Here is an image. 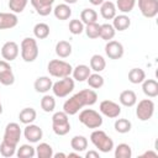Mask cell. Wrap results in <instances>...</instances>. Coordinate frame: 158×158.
Returning a JSON list of instances; mask_svg holds the SVG:
<instances>
[{
  "mask_svg": "<svg viewBox=\"0 0 158 158\" xmlns=\"http://www.w3.org/2000/svg\"><path fill=\"white\" fill-rule=\"evenodd\" d=\"M41 107L44 112H52L54 111V107H56V99L53 95H44L42 99H41Z\"/></svg>",
  "mask_w": 158,
  "mask_h": 158,
  "instance_id": "8d00e7d4",
  "label": "cell"
},
{
  "mask_svg": "<svg viewBox=\"0 0 158 158\" xmlns=\"http://www.w3.org/2000/svg\"><path fill=\"white\" fill-rule=\"evenodd\" d=\"M53 157L54 158H65L67 154L65 153H62V152H58V153H53Z\"/></svg>",
  "mask_w": 158,
  "mask_h": 158,
  "instance_id": "7dc6e473",
  "label": "cell"
},
{
  "mask_svg": "<svg viewBox=\"0 0 158 158\" xmlns=\"http://www.w3.org/2000/svg\"><path fill=\"white\" fill-rule=\"evenodd\" d=\"M132 149L127 143H120L115 148V158H131Z\"/></svg>",
  "mask_w": 158,
  "mask_h": 158,
  "instance_id": "d590c367",
  "label": "cell"
},
{
  "mask_svg": "<svg viewBox=\"0 0 158 158\" xmlns=\"http://www.w3.org/2000/svg\"><path fill=\"white\" fill-rule=\"evenodd\" d=\"M130 25H131V19L125 14L116 15L112 19V26L116 31H125L130 27Z\"/></svg>",
  "mask_w": 158,
  "mask_h": 158,
  "instance_id": "44dd1931",
  "label": "cell"
},
{
  "mask_svg": "<svg viewBox=\"0 0 158 158\" xmlns=\"http://www.w3.org/2000/svg\"><path fill=\"white\" fill-rule=\"evenodd\" d=\"M116 30L114 28V26L111 23H102L100 25V35L99 37H101L104 41H111L115 37Z\"/></svg>",
  "mask_w": 158,
  "mask_h": 158,
  "instance_id": "f546056e",
  "label": "cell"
},
{
  "mask_svg": "<svg viewBox=\"0 0 158 158\" xmlns=\"http://www.w3.org/2000/svg\"><path fill=\"white\" fill-rule=\"evenodd\" d=\"M105 53L110 59H120L123 56V46L118 41H107L105 46Z\"/></svg>",
  "mask_w": 158,
  "mask_h": 158,
  "instance_id": "4fadbf2b",
  "label": "cell"
},
{
  "mask_svg": "<svg viewBox=\"0 0 158 158\" xmlns=\"http://www.w3.org/2000/svg\"><path fill=\"white\" fill-rule=\"evenodd\" d=\"M70 147L75 152H84L88 148V139L84 136H74L70 139Z\"/></svg>",
  "mask_w": 158,
  "mask_h": 158,
  "instance_id": "83f0119b",
  "label": "cell"
},
{
  "mask_svg": "<svg viewBox=\"0 0 158 158\" xmlns=\"http://www.w3.org/2000/svg\"><path fill=\"white\" fill-rule=\"evenodd\" d=\"M1 56L5 60L11 62L19 56V44L14 41H7L1 47Z\"/></svg>",
  "mask_w": 158,
  "mask_h": 158,
  "instance_id": "9a60e30c",
  "label": "cell"
},
{
  "mask_svg": "<svg viewBox=\"0 0 158 158\" xmlns=\"http://www.w3.org/2000/svg\"><path fill=\"white\" fill-rule=\"evenodd\" d=\"M54 49H56V54L59 58H67L72 54V44L68 41H64V40L57 42Z\"/></svg>",
  "mask_w": 158,
  "mask_h": 158,
  "instance_id": "484cf974",
  "label": "cell"
},
{
  "mask_svg": "<svg viewBox=\"0 0 158 158\" xmlns=\"http://www.w3.org/2000/svg\"><path fill=\"white\" fill-rule=\"evenodd\" d=\"M16 156L19 158H33L36 156V148L31 144H22L16 149Z\"/></svg>",
  "mask_w": 158,
  "mask_h": 158,
  "instance_id": "836d02e7",
  "label": "cell"
},
{
  "mask_svg": "<svg viewBox=\"0 0 158 158\" xmlns=\"http://www.w3.org/2000/svg\"><path fill=\"white\" fill-rule=\"evenodd\" d=\"M157 152H153V151H147L142 154V157H157Z\"/></svg>",
  "mask_w": 158,
  "mask_h": 158,
  "instance_id": "f6af8a7d",
  "label": "cell"
},
{
  "mask_svg": "<svg viewBox=\"0 0 158 158\" xmlns=\"http://www.w3.org/2000/svg\"><path fill=\"white\" fill-rule=\"evenodd\" d=\"M0 83L5 86L12 85L15 83V75L12 73V68L10 63L5 59L0 60Z\"/></svg>",
  "mask_w": 158,
  "mask_h": 158,
  "instance_id": "8fae6325",
  "label": "cell"
},
{
  "mask_svg": "<svg viewBox=\"0 0 158 158\" xmlns=\"http://www.w3.org/2000/svg\"><path fill=\"white\" fill-rule=\"evenodd\" d=\"M115 130L118 132V133H127L131 131V127H132V123L130 120L127 118H117L115 121V125H114Z\"/></svg>",
  "mask_w": 158,
  "mask_h": 158,
  "instance_id": "74e56055",
  "label": "cell"
},
{
  "mask_svg": "<svg viewBox=\"0 0 158 158\" xmlns=\"http://www.w3.org/2000/svg\"><path fill=\"white\" fill-rule=\"evenodd\" d=\"M86 81H88V85L91 89H100L104 85V78L99 73H93V74L90 73Z\"/></svg>",
  "mask_w": 158,
  "mask_h": 158,
  "instance_id": "f35d334b",
  "label": "cell"
},
{
  "mask_svg": "<svg viewBox=\"0 0 158 158\" xmlns=\"http://www.w3.org/2000/svg\"><path fill=\"white\" fill-rule=\"evenodd\" d=\"M36 117H37V112H36V110L33 107H25L19 114V120L23 125L32 123L36 120Z\"/></svg>",
  "mask_w": 158,
  "mask_h": 158,
  "instance_id": "cb8c5ba5",
  "label": "cell"
},
{
  "mask_svg": "<svg viewBox=\"0 0 158 158\" xmlns=\"http://www.w3.org/2000/svg\"><path fill=\"white\" fill-rule=\"evenodd\" d=\"M84 31H85V33H86V36H88L89 38L95 40V38H98L99 35H100V25H99L98 22L88 23V25H85Z\"/></svg>",
  "mask_w": 158,
  "mask_h": 158,
  "instance_id": "ab89813d",
  "label": "cell"
},
{
  "mask_svg": "<svg viewBox=\"0 0 158 158\" xmlns=\"http://www.w3.org/2000/svg\"><path fill=\"white\" fill-rule=\"evenodd\" d=\"M28 0H9V9L14 14H20L27 6Z\"/></svg>",
  "mask_w": 158,
  "mask_h": 158,
  "instance_id": "60d3db41",
  "label": "cell"
},
{
  "mask_svg": "<svg viewBox=\"0 0 158 158\" xmlns=\"http://www.w3.org/2000/svg\"><path fill=\"white\" fill-rule=\"evenodd\" d=\"M154 114V102L151 99H143L136 107V115L141 121H148Z\"/></svg>",
  "mask_w": 158,
  "mask_h": 158,
  "instance_id": "9c48e42d",
  "label": "cell"
},
{
  "mask_svg": "<svg viewBox=\"0 0 158 158\" xmlns=\"http://www.w3.org/2000/svg\"><path fill=\"white\" fill-rule=\"evenodd\" d=\"M52 85H53V81L52 79H49V77H38L36 80H35V90L37 93H42V94H46L48 93L51 89H52Z\"/></svg>",
  "mask_w": 158,
  "mask_h": 158,
  "instance_id": "ac0fdd59",
  "label": "cell"
},
{
  "mask_svg": "<svg viewBox=\"0 0 158 158\" xmlns=\"http://www.w3.org/2000/svg\"><path fill=\"white\" fill-rule=\"evenodd\" d=\"M138 7L144 17L152 19L158 14V0H138Z\"/></svg>",
  "mask_w": 158,
  "mask_h": 158,
  "instance_id": "7c38bea8",
  "label": "cell"
},
{
  "mask_svg": "<svg viewBox=\"0 0 158 158\" xmlns=\"http://www.w3.org/2000/svg\"><path fill=\"white\" fill-rule=\"evenodd\" d=\"M33 35L38 40H44L49 36V26L44 22H38L33 27Z\"/></svg>",
  "mask_w": 158,
  "mask_h": 158,
  "instance_id": "f1b7e54d",
  "label": "cell"
},
{
  "mask_svg": "<svg viewBox=\"0 0 158 158\" xmlns=\"http://www.w3.org/2000/svg\"><path fill=\"white\" fill-rule=\"evenodd\" d=\"M89 1H90L91 5H94V6H99V5H101L105 0H89Z\"/></svg>",
  "mask_w": 158,
  "mask_h": 158,
  "instance_id": "bcb514c9",
  "label": "cell"
},
{
  "mask_svg": "<svg viewBox=\"0 0 158 158\" xmlns=\"http://www.w3.org/2000/svg\"><path fill=\"white\" fill-rule=\"evenodd\" d=\"M136 1L137 0H116V10L121 11L122 14H127V12H131L136 5Z\"/></svg>",
  "mask_w": 158,
  "mask_h": 158,
  "instance_id": "e575fe53",
  "label": "cell"
},
{
  "mask_svg": "<svg viewBox=\"0 0 158 158\" xmlns=\"http://www.w3.org/2000/svg\"><path fill=\"white\" fill-rule=\"evenodd\" d=\"M52 11H53L56 19L62 20V21L63 20H68L70 17V15H72V9H70V6L68 4H59Z\"/></svg>",
  "mask_w": 158,
  "mask_h": 158,
  "instance_id": "d4e9b609",
  "label": "cell"
},
{
  "mask_svg": "<svg viewBox=\"0 0 158 158\" xmlns=\"http://www.w3.org/2000/svg\"><path fill=\"white\" fill-rule=\"evenodd\" d=\"M99 110L104 116H106L109 118H116L121 114V106L112 100L101 101L99 105Z\"/></svg>",
  "mask_w": 158,
  "mask_h": 158,
  "instance_id": "30bf717a",
  "label": "cell"
},
{
  "mask_svg": "<svg viewBox=\"0 0 158 158\" xmlns=\"http://www.w3.org/2000/svg\"><path fill=\"white\" fill-rule=\"evenodd\" d=\"M2 114V105H1V100H0V115Z\"/></svg>",
  "mask_w": 158,
  "mask_h": 158,
  "instance_id": "f907efd6",
  "label": "cell"
},
{
  "mask_svg": "<svg viewBox=\"0 0 158 158\" xmlns=\"http://www.w3.org/2000/svg\"><path fill=\"white\" fill-rule=\"evenodd\" d=\"M142 90L148 98L158 96V83L154 79H144L142 81Z\"/></svg>",
  "mask_w": 158,
  "mask_h": 158,
  "instance_id": "d6986e66",
  "label": "cell"
},
{
  "mask_svg": "<svg viewBox=\"0 0 158 158\" xmlns=\"http://www.w3.org/2000/svg\"><path fill=\"white\" fill-rule=\"evenodd\" d=\"M85 158H100V156H99V152H96V151H89V152H86Z\"/></svg>",
  "mask_w": 158,
  "mask_h": 158,
  "instance_id": "ee69618b",
  "label": "cell"
},
{
  "mask_svg": "<svg viewBox=\"0 0 158 158\" xmlns=\"http://www.w3.org/2000/svg\"><path fill=\"white\" fill-rule=\"evenodd\" d=\"M36 156L38 158H52L53 157V148L51 144L42 142L36 147Z\"/></svg>",
  "mask_w": 158,
  "mask_h": 158,
  "instance_id": "1f68e13d",
  "label": "cell"
},
{
  "mask_svg": "<svg viewBox=\"0 0 158 158\" xmlns=\"http://www.w3.org/2000/svg\"><path fill=\"white\" fill-rule=\"evenodd\" d=\"M19 23V19L14 12H0V30L12 28Z\"/></svg>",
  "mask_w": 158,
  "mask_h": 158,
  "instance_id": "e0dca14e",
  "label": "cell"
},
{
  "mask_svg": "<svg viewBox=\"0 0 158 158\" xmlns=\"http://www.w3.org/2000/svg\"><path fill=\"white\" fill-rule=\"evenodd\" d=\"M21 57L25 62H35L38 57V44L32 37H26L21 42Z\"/></svg>",
  "mask_w": 158,
  "mask_h": 158,
  "instance_id": "5b68a950",
  "label": "cell"
},
{
  "mask_svg": "<svg viewBox=\"0 0 158 158\" xmlns=\"http://www.w3.org/2000/svg\"><path fill=\"white\" fill-rule=\"evenodd\" d=\"M80 21L84 23V25H88V23H93V22H96L98 21V12L93 9H84L81 12H80Z\"/></svg>",
  "mask_w": 158,
  "mask_h": 158,
  "instance_id": "d6a6232c",
  "label": "cell"
},
{
  "mask_svg": "<svg viewBox=\"0 0 158 158\" xmlns=\"http://www.w3.org/2000/svg\"><path fill=\"white\" fill-rule=\"evenodd\" d=\"M67 157H77V158H80L79 152H73V153H69V154H67Z\"/></svg>",
  "mask_w": 158,
  "mask_h": 158,
  "instance_id": "c3c4849f",
  "label": "cell"
},
{
  "mask_svg": "<svg viewBox=\"0 0 158 158\" xmlns=\"http://www.w3.org/2000/svg\"><path fill=\"white\" fill-rule=\"evenodd\" d=\"M0 153L2 157H12L14 154H16V147H12L2 141L0 144Z\"/></svg>",
  "mask_w": 158,
  "mask_h": 158,
  "instance_id": "7bdbcfd3",
  "label": "cell"
},
{
  "mask_svg": "<svg viewBox=\"0 0 158 158\" xmlns=\"http://www.w3.org/2000/svg\"><path fill=\"white\" fill-rule=\"evenodd\" d=\"M47 70H48L49 75L60 79V78L70 77V74L73 72V67L65 60L52 59V60H49V63L47 65Z\"/></svg>",
  "mask_w": 158,
  "mask_h": 158,
  "instance_id": "3957f363",
  "label": "cell"
},
{
  "mask_svg": "<svg viewBox=\"0 0 158 158\" xmlns=\"http://www.w3.org/2000/svg\"><path fill=\"white\" fill-rule=\"evenodd\" d=\"M106 67V60L100 54H94L90 58V69L94 70L95 73H100L105 69Z\"/></svg>",
  "mask_w": 158,
  "mask_h": 158,
  "instance_id": "4316f807",
  "label": "cell"
},
{
  "mask_svg": "<svg viewBox=\"0 0 158 158\" xmlns=\"http://www.w3.org/2000/svg\"><path fill=\"white\" fill-rule=\"evenodd\" d=\"M21 128H20V125L16 123V122H10L6 125L5 127V132H4V138L2 141L12 147H16L17 148V144L20 142V138H21Z\"/></svg>",
  "mask_w": 158,
  "mask_h": 158,
  "instance_id": "ba28073f",
  "label": "cell"
},
{
  "mask_svg": "<svg viewBox=\"0 0 158 158\" xmlns=\"http://www.w3.org/2000/svg\"><path fill=\"white\" fill-rule=\"evenodd\" d=\"M79 121L88 128H99L102 125L101 115L93 109H84L79 114Z\"/></svg>",
  "mask_w": 158,
  "mask_h": 158,
  "instance_id": "8992f818",
  "label": "cell"
},
{
  "mask_svg": "<svg viewBox=\"0 0 158 158\" xmlns=\"http://www.w3.org/2000/svg\"><path fill=\"white\" fill-rule=\"evenodd\" d=\"M146 79V73L141 68H132L128 72V80L132 84H141Z\"/></svg>",
  "mask_w": 158,
  "mask_h": 158,
  "instance_id": "4dcf8cb0",
  "label": "cell"
},
{
  "mask_svg": "<svg viewBox=\"0 0 158 158\" xmlns=\"http://www.w3.org/2000/svg\"><path fill=\"white\" fill-rule=\"evenodd\" d=\"M116 6L112 1H104L100 5V14L105 20H112L116 16Z\"/></svg>",
  "mask_w": 158,
  "mask_h": 158,
  "instance_id": "603a6c76",
  "label": "cell"
},
{
  "mask_svg": "<svg viewBox=\"0 0 158 158\" xmlns=\"http://www.w3.org/2000/svg\"><path fill=\"white\" fill-rule=\"evenodd\" d=\"M52 130L58 136H65L70 131L69 115L64 111H57L52 116Z\"/></svg>",
  "mask_w": 158,
  "mask_h": 158,
  "instance_id": "277c9868",
  "label": "cell"
},
{
  "mask_svg": "<svg viewBox=\"0 0 158 158\" xmlns=\"http://www.w3.org/2000/svg\"><path fill=\"white\" fill-rule=\"evenodd\" d=\"M23 136L30 143H37L42 138L43 131L40 126L33 125V123H28V125H26V127L23 130Z\"/></svg>",
  "mask_w": 158,
  "mask_h": 158,
  "instance_id": "5bb4252c",
  "label": "cell"
},
{
  "mask_svg": "<svg viewBox=\"0 0 158 158\" xmlns=\"http://www.w3.org/2000/svg\"><path fill=\"white\" fill-rule=\"evenodd\" d=\"M36 12L41 16H47L52 12V5L54 0H30Z\"/></svg>",
  "mask_w": 158,
  "mask_h": 158,
  "instance_id": "2e32d148",
  "label": "cell"
},
{
  "mask_svg": "<svg viewBox=\"0 0 158 158\" xmlns=\"http://www.w3.org/2000/svg\"><path fill=\"white\" fill-rule=\"evenodd\" d=\"M98 101V94L93 89H83L70 96L63 104V111L72 116L79 112L84 106H91Z\"/></svg>",
  "mask_w": 158,
  "mask_h": 158,
  "instance_id": "6da1fadb",
  "label": "cell"
},
{
  "mask_svg": "<svg viewBox=\"0 0 158 158\" xmlns=\"http://www.w3.org/2000/svg\"><path fill=\"white\" fill-rule=\"evenodd\" d=\"M90 67L85 65V64H79L75 68H73V79L77 81H85L88 79V77L90 75Z\"/></svg>",
  "mask_w": 158,
  "mask_h": 158,
  "instance_id": "7402d4cb",
  "label": "cell"
},
{
  "mask_svg": "<svg viewBox=\"0 0 158 158\" xmlns=\"http://www.w3.org/2000/svg\"><path fill=\"white\" fill-rule=\"evenodd\" d=\"M84 27H85L84 23L78 19L70 20V22H69V31L73 35H80L84 31Z\"/></svg>",
  "mask_w": 158,
  "mask_h": 158,
  "instance_id": "b9f144b4",
  "label": "cell"
},
{
  "mask_svg": "<svg viewBox=\"0 0 158 158\" xmlns=\"http://www.w3.org/2000/svg\"><path fill=\"white\" fill-rule=\"evenodd\" d=\"M74 79H72L70 77H65V78H60L58 81L53 83L52 85V91L54 94V96L57 98H65L67 95H69L73 89H74Z\"/></svg>",
  "mask_w": 158,
  "mask_h": 158,
  "instance_id": "52a82bcc",
  "label": "cell"
},
{
  "mask_svg": "<svg viewBox=\"0 0 158 158\" xmlns=\"http://www.w3.org/2000/svg\"><path fill=\"white\" fill-rule=\"evenodd\" d=\"M90 141L102 153H109L114 149V141L110 136L106 135L105 131L102 130H94L90 135Z\"/></svg>",
  "mask_w": 158,
  "mask_h": 158,
  "instance_id": "7a4b0ae2",
  "label": "cell"
},
{
  "mask_svg": "<svg viewBox=\"0 0 158 158\" xmlns=\"http://www.w3.org/2000/svg\"><path fill=\"white\" fill-rule=\"evenodd\" d=\"M118 101L121 105L126 107H131L137 102V95L133 90H123L118 96Z\"/></svg>",
  "mask_w": 158,
  "mask_h": 158,
  "instance_id": "ffe728a7",
  "label": "cell"
},
{
  "mask_svg": "<svg viewBox=\"0 0 158 158\" xmlns=\"http://www.w3.org/2000/svg\"><path fill=\"white\" fill-rule=\"evenodd\" d=\"M78 0H64V2L65 4H68V5H70V4H75Z\"/></svg>",
  "mask_w": 158,
  "mask_h": 158,
  "instance_id": "681fc988",
  "label": "cell"
}]
</instances>
